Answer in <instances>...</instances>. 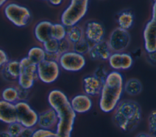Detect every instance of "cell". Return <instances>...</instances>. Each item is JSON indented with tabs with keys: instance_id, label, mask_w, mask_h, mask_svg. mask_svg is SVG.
Masks as SVG:
<instances>
[{
	"instance_id": "6da1fadb",
	"label": "cell",
	"mask_w": 156,
	"mask_h": 137,
	"mask_svg": "<svg viewBox=\"0 0 156 137\" xmlns=\"http://www.w3.org/2000/svg\"><path fill=\"white\" fill-rule=\"evenodd\" d=\"M48 102L58 117L55 130L56 134L58 137H71L76 113L73 110L68 96L62 91L54 89L48 93Z\"/></svg>"
},
{
	"instance_id": "7a4b0ae2",
	"label": "cell",
	"mask_w": 156,
	"mask_h": 137,
	"mask_svg": "<svg viewBox=\"0 0 156 137\" xmlns=\"http://www.w3.org/2000/svg\"><path fill=\"white\" fill-rule=\"evenodd\" d=\"M124 78L119 71L108 72L102 84L99 94V107L104 113H112L116 108L124 93Z\"/></svg>"
},
{
	"instance_id": "3957f363",
	"label": "cell",
	"mask_w": 156,
	"mask_h": 137,
	"mask_svg": "<svg viewBox=\"0 0 156 137\" xmlns=\"http://www.w3.org/2000/svg\"><path fill=\"white\" fill-rule=\"evenodd\" d=\"M112 113V119L115 125L126 133L135 130L142 120L141 106L133 100H121Z\"/></svg>"
},
{
	"instance_id": "277c9868",
	"label": "cell",
	"mask_w": 156,
	"mask_h": 137,
	"mask_svg": "<svg viewBox=\"0 0 156 137\" xmlns=\"http://www.w3.org/2000/svg\"><path fill=\"white\" fill-rule=\"evenodd\" d=\"M89 1L71 0L68 6L61 15V23L66 27L77 24L87 14Z\"/></svg>"
},
{
	"instance_id": "5b68a950",
	"label": "cell",
	"mask_w": 156,
	"mask_h": 137,
	"mask_svg": "<svg viewBox=\"0 0 156 137\" xmlns=\"http://www.w3.org/2000/svg\"><path fill=\"white\" fill-rule=\"evenodd\" d=\"M3 12L6 18L18 27H26L32 18L31 12L28 8L14 2L6 4Z\"/></svg>"
},
{
	"instance_id": "8992f818",
	"label": "cell",
	"mask_w": 156,
	"mask_h": 137,
	"mask_svg": "<svg viewBox=\"0 0 156 137\" xmlns=\"http://www.w3.org/2000/svg\"><path fill=\"white\" fill-rule=\"evenodd\" d=\"M58 63L66 71L79 72L85 67L86 58L83 55L71 50L60 55Z\"/></svg>"
},
{
	"instance_id": "52a82bcc",
	"label": "cell",
	"mask_w": 156,
	"mask_h": 137,
	"mask_svg": "<svg viewBox=\"0 0 156 137\" xmlns=\"http://www.w3.org/2000/svg\"><path fill=\"white\" fill-rule=\"evenodd\" d=\"M16 121L23 127L34 128L37 125L38 113L26 101H18L15 104Z\"/></svg>"
},
{
	"instance_id": "ba28073f",
	"label": "cell",
	"mask_w": 156,
	"mask_h": 137,
	"mask_svg": "<svg viewBox=\"0 0 156 137\" xmlns=\"http://www.w3.org/2000/svg\"><path fill=\"white\" fill-rule=\"evenodd\" d=\"M38 80L46 84L55 82L60 74V66L57 61L45 59L37 65Z\"/></svg>"
},
{
	"instance_id": "9c48e42d",
	"label": "cell",
	"mask_w": 156,
	"mask_h": 137,
	"mask_svg": "<svg viewBox=\"0 0 156 137\" xmlns=\"http://www.w3.org/2000/svg\"><path fill=\"white\" fill-rule=\"evenodd\" d=\"M107 41L112 52H123L130 44V35L128 30L118 27L111 32Z\"/></svg>"
},
{
	"instance_id": "30bf717a",
	"label": "cell",
	"mask_w": 156,
	"mask_h": 137,
	"mask_svg": "<svg viewBox=\"0 0 156 137\" xmlns=\"http://www.w3.org/2000/svg\"><path fill=\"white\" fill-rule=\"evenodd\" d=\"M107 61L110 67L116 71L127 70L133 64L132 56L124 51L112 52Z\"/></svg>"
},
{
	"instance_id": "8fae6325",
	"label": "cell",
	"mask_w": 156,
	"mask_h": 137,
	"mask_svg": "<svg viewBox=\"0 0 156 137\" xmlns=\"http://www.w3.org/2000/svg\"><path fill=\"white\" fill-rule=\"evenodd\" d=\"M84 38L92 45L104 40L105 30L104 26L96 21L87 23L83 29Z\"/></svg>"
},
{
	"instance_id": "7c38bea8",
	"label": "cell",
	"mask_w": 156,
	"mask_h": 137,
	"mask_svg": "<svg viewBox=\"0 0 156 137\" xmlns=\"http://www.w3.org/2000/svg\"><path fill=\"white\" fill-rule=\"evenodd\" d=\"M37 80H38L37 66L34 63L24 68L22 73L17 79L18 86L29 90L32 88L35 82Z\"/></svg>"
},
{
	"instance_id": "4fadbf2b",
	"label": "cell",
	"mask_w": 156,
	"mask_h": 137,
	"mask_svg": "<svg viewBox=\"0 0 156 137\" xmlns=\"http://www.w3.org/2000/svg\"><path fill=\"white\" fill-rule=\"evenodd\" d=\"M144 47L147 53L156 51V22L151 19L146 24L143 33Z\"/></svg>"
},
{
	"instance_id": "5bb4252c",
	"label": "cell",
	"mask_w": 156,
	"mask_h": 137,
	"mask_svg": "<svg viewBox=\"0 0 156 137\" xmlns=\"http://www.w3.org/2000/svg\"><path fill=\"white\" fill-rule=\"evenodd\" d=\"M71 106L76 114H84L90 111L93 107L91 97L83 94H78L70 100Z\"/></svg>"
},
{
	"instance_id": "9a60e30c",
	"label": "cell",
	"mask_w": 156,
	"mask_h": 137,
	"mask_svg": "<svg viewBox=\"0 0 156 137\" xmlns=\"http://www.w3.org/2000/svg\"><path fill=\"white\" fill-rule=\"evenodd\" d=\"M112 53L110 48L108 41L102 40L98 43L93 44L88 52L89 57L93 60H108L110 55Z\"/></svg>"
},
{
	"instance_id": "2e32d148",
	"label": "cell",
	"mask_w": 156,
	"mask_h": 137,
	"mask_svg": "<svg viewBox=\"0 0 156 137\" xmlns=\"http://www.w3.org/2000/svg\"><path fill=\"white\" fill-rule=\"evenodd\" d=\"M58 123V117L55 110L50 108L38 114L37 125L39 128L53 130Z\"/></svg>"
},
{
	"instance_id": "e0dca14e",
	"label": "cell",
	"mask_w": 156,
	"mask_h": 137,
	"mask_svg": "<svg viewBox=\"0 0 156 137\" xmlns=\"http://www.w3.org/2000/svg\"><path fill=\"white\" fill-rule=\"evenodd\" d=\"M103 83L93 75L87 76L82 80V87L85 94L90 97L99 96Z\"/></svg>"
},
{
	"instance_id": "ac0fdd59",
	"label": "cell",
	"mask_w": 156,
	"mask_h": 137,
	"mask_svg": "<svg viewBox=\"0 0 156 137\" xmlns=\"http://www.w3.org/2000/svg\"><path fill=\"white\" fill-rule=\"evenodd\" d=\"M0 121L7 125L16 121L15 104L0 100Z\"/></svg>"
},
{
	"instance_id": "d6986e66",
	"label": "cell",
	"mask_w": 156,
	"mask_h": 137,
	"mask_svg": "<svg viewBox=\"0 0 156 137\" xmlns=\"http://www.w3.org/2000/svg\"><path fill=\"white\" fill-rule=\"evenodd\" d=\"M23 71V68L20 61L16 60H9L2 68V75L5 80L13 81L17 80Z\"/></svg>"
},
{
	"instance_id": "ffe728a7",
	"label": "cell",
	"mask_w": 156,
	"mask_h": 137,
	"mask_svg": "<svg viewBox=\"0 0 156 137\" xmlns=\"http://www.w3.org/2000/svg\"><path fill=\"white\" fill-rule=\"evenodd\" d=\"M52 23L49 21L43 20L38 22L34 29L35 39L43 44L51 38V28Z\"/></svg>"
},
{
	"instance_id": "44dd1931",
	"label": "cell",
	"mask_w": 156,
	"mask_h": 137,
	"mask_svg": "<svg viewBox=\"0 0 156 137\" xmlns=\"http://www.w3.org/2000/svg\"><path fill=\"white\" fill-rule=\"evenodd\" d=\"M116 21L119 28L128 30L133 24L134 15L130 10H123L118 15Z\"/></svg>"
},
{
	"instance_id": "7402d4cb",
	"label": "cell",
	"mask_w": 156,
	"mask_h": 137,
	"mask_svg": "<svg viewBox=\"0 0 156 137\" xmlns=\"http://www.w3.org/2000/svg\"><path fill=\"white\" fill-rule=\"evenodd\" d=\"M143 86L141 82L135 78L128 79L124 84V91L130 96H136L141 93Z\"/></svg>"
},
{
	"instance_id": "603a6c76",
	"label": "cell",
	"mask_w": 156,
	"mask_h": 137,
	"mask_svg": "<svg viewBox=\"0 0 156 137\" xmlns=\"http://www.w3.org/2000/svg\"><path fill=\"white\" fill-rule=\"evenodd\" d=\"M84 37L83 29L79 25L76 24L67 27L66 38L72 44H74Z\"/></svg>"
},
{
	"instance_id": "cb8c5ba5",
	"label": "cell",
	"mask_w": 156,
	"mask_h": 137,
	"mask_svg": "<svg viewBox=\"0 0 156 137\" xmlns=\"http://www.w3.org/2000/svg\"><path fill=\"white\" fill-rule=\"evenodd\" d=\"M46 53L43 47L35 46L29 49L27 57L32 63L37 65L46 59Z\"/></svg>"
},
{
	"instance_id": "d4e9b609",
	"label": "cell",
	"mask_w": 156,
	"mask_h": 137,
	"mask_svg": "<svg viewBox=\"0 0 156 137\" xmlns=\"http://www.w3.org/2000/svg\"><path fill=\"white\" fill-rule=\"evenodd\" d=\"M1 99L15 104L18 101V88L16 86H7L1 93Z\"/></svg>"
},
{
	"instance_id": "484cf974",
	"label": "cell",
	"mask_w": 156,
	"mask_h": 137,
	"mask_svg": "<svg viewBox=\"0 0 156 137\" xmlns=\"http://www.w3.org/2000/svg\"><path fill=\"white\" fill-rule=\"evenodd\" d=\"M67 27L62 23H53L51 28V38L60 41L66 37Z\"/></svg>"
},
{
	"instance_id": "4316f807",
	"label": "cell",
	"mask_w": 156,
	"mask_h": 137,
	"mask_svg": "<svg viewBox=\"0 0 156 137\" xmlns=\"http://www.w3.org/2000/svg\"><path fill=\"white\" fill-rule=\"evenodd\" d=\"M91 46L92 44L83 37L82 40L72 45V50L84 55L88 53Z\"/></svg>"
},
{
	"instance_id": "83f0119b",
	"label": "cell",
	"mask_w": 156,
	"mask_h": 137,
	"mask_svg": "<svg viewBox=\"0 0 156 137\" xmlns=\"http://www.w3.org/2000/svg\"><path fill=\"white\" fill-rule=\"evenodd\" d=\"M148 133L152 136L156 137V110H152L147 117Z\"/></svg>"
},
{
	"instance_id": "f1b7e54d",
	"label": "cell",
	"mask_w": 156,
	"mask_h": 137,
	"mask_svg": "<svg viewBox=\"0 0 156 137\" xmlns=\"http://www.w3.org/2000/svg\"><path fill=\"white\" fill-rule=\"evenodd\" d=\"M43 47L46 54L58 53V41L51 38L43 44Z\"/></svg>"
},
{
	"instance_id": "f546056e",
	"label": "cell",
	"mask_w": 156,
	"mask_h": 137,
	"mask_svg": "<svg viewBox=\"0 0 156 137\" xmlns=\"http://www.w3.org/2000/svg\"><path fill=\"white\" fill-rule=\"evenodd\" d=\"M32 137H58L55 132L51 130H47L39 128L34 129Z\"/></svg>"
},
{
	"instance_id": "4dcf8cb0",
	"label": "cell",
	"mask_w": 156,
	"mask_h": 137,
	"mask_svg": "<svg viewBox=\"0 0 156 137\" xmlns=\"http://www.w3.org/2000/svg\"><path fill=\"white\" fill-rule=\"evenodd\" d=\"M24 127L18 122L15 121L8 124L7 131L13 136L16 137Z\"/></svg>"
},
{
	"instance_id": "1f68e13d",
	"label": "cell",
	"mask_w": 156,
	"mask_h": 137,
	"mask_svg": "<svg viewBox=\"0 0 156 137\" xmlns=\"http://www.w3.org/2000/svg\"><path fill=\"white\" fill-rule=\"evenodd\" d=\"M108 74V72L105 66H104L102 65H101L96 68V69L94 71V74L93 75L97 79H98L102 83H104Z\"/></svg>"
},
{
	"instance_id": "d6a6232c",
	"label": "cell",
	"mask_w": 156,
	"mask_h": 137,
	"mask_svg": "<svg viewBox=\"0 0 156 137\" xmlns=\"http://www.w3.org/2000/svg\"><path fill=\"white\" fill-rule=\"evenodd\" d=\"M72 44L66 39L65 38L58 41V54L61 55L69 51L72 50Z\"/></svg>"
},
{
	"instance_id": "836d02e7",
	"label": "cell",
	"mask_w": 156,
	"mask_h": 137,
	"mask_svg": "<svg viewBox=\"0 0 156 137\" xmlns=\"http://www.w3.org/2000/svg\"><path fill=\"white\" fill-rule=\"evenodd\" d=\"M18 101H26L29 96V90L18 87Z\"/></svg>"
},
{
	"instance_id": "e575fe53",
	"label": "cell",
	"mask_w": 156,
	"mask_h": 137,
	"mask_svg": "<svg viewBox=\"0 0 156 137\" xmlns=\"http://www.w3.org/2000/svg\"><path fill=\"white\" fill-rule=\"evenodd\" d=\"M9 61V57L6 52L0 48V69H2Z\"/></svg>"
},
{
	"instance_id": "d590c367",
	"label": "cell",
	"mask_w": 156,
	"mask_h": 137,
	"mask_svg": "<svg viewBox=\"0 0 156 137\" xmlns=\"http://www.w3.org/2000/svg\"><path fill=\"white\" fill-rule=\"evenodd\" d=\"M34 132V128L24 127L16 137H32Z\"/></svg>"
},
{
	"instance_id": "8d00e7d4",
	"label": "cell",
	"mask_w": 156,
	"mask_h": 137,
	"mask_svg": "<svg viewBox=\"0 0 156 137\" xmlns=\"http://www.w3.org/2000/svg\"><path fill=\"white\" fill-rule=\"evenodd\" d=\"M146 59L149 64L152 66H156V51L147 53Z\"/></svg>"
},
{
	"instance_id": "74e56055",
	"label": "cell",
	"mask_w": 156,
	"mask_h": 137,
	"mask_svg": "<svg viewBox=\"0 0 156 137\" xmlns=\"http://www.w3.org/2000/svg\"><path fill=\"white\" fill-rule=\"evenodd\" d=\"M20 64H21V66L23 67V69L27 67L28 66H29L30 65H31L32 63L27 56L21 58L20 60Z\"/></svg>"
},
{
	"instance_id": "f35d334b",
	"label": "cell",
	"mask_w": 156,
	"mask_h": 137,
	"mask_svg": "<svg viewBox=\"0 0 156 137\" xmlns=\"http://www.w3.org/2000/svg\"><path fill=\"white\" fill-rule=\"evenodd\" d=\"M151 19L156 22V0L153 1V4L152 6Z\"/></svg>"
},
{
	"instance_id": "ab89813d",
	"label": "cell",
	"mask_w": 156,
	"mask_h": 137,
	"mask_svg": "<svg viewBox=\"0 0 156 137\" xmlns=\"http://www.w3.org/2000/svg\"><path fill=\"white\" fill-rule=\"evenodd\" d=\"M50 4L54 6H58L61 5L63 0H48Z\"/></svg>"
},
{
	"instance_id": "60d3db41",
	"label": "cell",
	"mask_w": 156,
	"mask_h": 137,
	"mask_svg": "<svg viewBox=\"0 0 156 137\" xmlns=\"http://www.w3.org/2000/svg\"><path fill=\"white\" fill-rule=\"evenodd\" d=\"M135 137H152L149 133L140 132L137 133Z\"/></svg>"
},
{
	"instance_id": "b9f144b4",
	"label": "cell",
	"mask_w": 156,
	"mask_h": 137,
	"mask_svg": "<svg viewBox=\"0 0 156 137\" xmlns=\"http://www.w3.org/2000/svg\"><path fill=\"white\" fill-rule=\"evenodd\" d=\"M0 137H13L7 130L0 132Z\"/></svg>"
},
{
	"instance_id": "7bdbcfd3",
	"label": "cell",
	"mask_w": 156,
	"mask_h": 137,
	"mask_svg": "<svg viewBox=\"0 0 156 137\" xmlns=\"http://www.w3.org/2000/svg\"><path fill=\"white\" fill-rule=\"evenodd\" d=\"M8 0H0V8L2 7L7 1Z\"/></svg>"
}]
</instances>
